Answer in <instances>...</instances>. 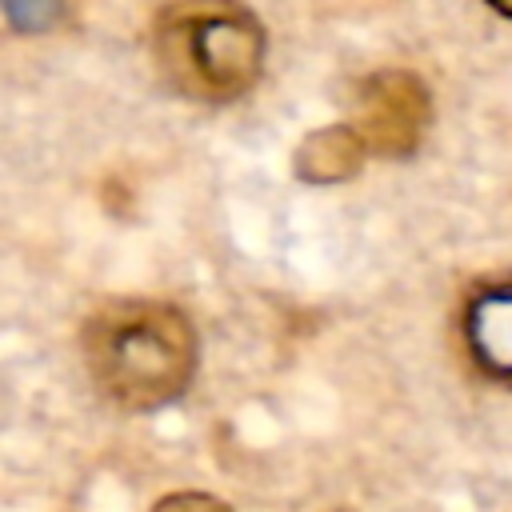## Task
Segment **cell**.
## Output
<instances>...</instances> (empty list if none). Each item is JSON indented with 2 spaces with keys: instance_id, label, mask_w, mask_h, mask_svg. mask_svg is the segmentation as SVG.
I'll return each instance as SVG.
<instances>
[{
  "instance_id": "6da1fadb",
  "label": "cell",
  "mask_w": 512,
  "mask_h": 512,
  "mask_svg": "<svg viewBox=\"0 0 512 512\" xmlns=\"http://www.w3.org/2000/svg\"><path fill=\"white\" fill-rule=\"evenodd\" d=\"M84 360L108 400L148 412L192 384L196 332L172 304L112 300L84 324Z\"/></svg>"
},
{
  "instance_id": "7a4b0ae2",
  "label": "cell",
  "mask_w": 512,
  "mask_h": 512,
  "mask_svg": "<svg viewBox=\"0 0 512 512\" xmlns=\"http://www.w3.org/2000/svg\"><path fill=\"white\" fill-rule=\"evenodd\" d=\"M156 68L188 100H236L264 60V28L236 4H180L156 20Z\"/></svg>"
},
{
  "instance_id": "3957f363",
  "label": "cell",
  "mask_w": 512,
  "mask_h": 512,
  "mask_svg": "<svg viewBox=\"0 0 512 512\" xmlns=\"http://www.w3.org/2000/svg\"><path fill=\"white\" fill-rule=\"evenodd\" d=\"M356 120L352 128L380 156H408L420 148L432 124V96L428 84L408 68H384L356 84L352 96Z\"/></svg>"
},
{
  "instance_id": "277c9868",
  "label": "cell",
  "mask_w": 512,
  "mask_h": 512,
  "mask_svg": "<svg viewBox=\"0 0 512 512\" xmlns=\"http://www.w3.org/2000/svg\"><path fill=\"white\" fill-rule=\"evenodd\" d=\"M460 340L480 376L512 388V280H484L464 296Z\"/></svg>"
},
{
  "instance_id": "5b68a950",
  "label": "cell",
  "mask_w": 512,
  "mask_h": 512,
  "mask_svg": "<svg viewBox=\"0 0 512 512\" xmlns=\"http://www.w3.org/2000/svg\"><path fill=\"white\" fill-rule=\"evenodd\" d=\"M368 144L360 140V132L352 124H332V128H316L300 140L292 168L300 180L308 184H336L360 172Z\"/></svg>"
},
{
  "instance_id": "8992f818",
  "label": "cell",
  "mask_w": 512,
  "mask_h": 512,
  "mask_svg": "<svg viewBox=\"0 0 512 512\" xmlns=\"http://www.w3.org/2000/svg\"><path fill=\"white\" fill-rule=\"evenodd\" d=\"M152 512H232V508L208 492H172V496L156 500Z\"/></svg>"
},
{
  "instance_id": "52a82bcc",
  "label": "cell",
  "mask_w": 512,
  "mask_h": 512,
  "mask_svg": "<svg viewBox=\"0 0 512 512\" xmlns=\"http://www.w3.org/2000/svg\"><path fill=\"white\" fill-rule=\"evenodd\" d=\"M496 12H504V16H512V4H496Z\"/></svg>"
}]
</instances>
